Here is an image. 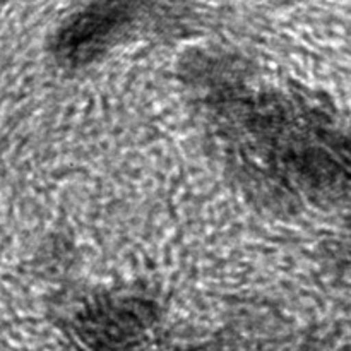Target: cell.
Segmentation results:
<instances>
[{
    "instance_id": "6da1fadb",
    "label": "cell",
    "mask_w": 351,
    "mask_h": 351,
    "mask_svg": "<svg viewBox=\"0 0 351 351\" xmlns=\"http://www.w3.org/2000/svg\"><path fill=\"white\" fill-rule=\"evenodd\" d=\"M141 0H96L64 24L53 51L64 64L84 65L108 50L130 26Z\"/></svg>"
},
{
    "instance_id": "7a4b0ae2",
    "label": "cell",
    "mask_w": 351,
    "mask_h": 351,
    "mask_svg": "<svg viewBox=\"0 0 351 351\" xmlns=\"http://www.w3.org/2000/svg\"><path fill=\"white\" fill-rule=\"evenodd\" d=\"M146 319L137 305H103L79 321L77 336L89 351H127L146 329Z\"/></svg>"
}]
</instances>
